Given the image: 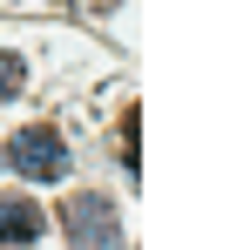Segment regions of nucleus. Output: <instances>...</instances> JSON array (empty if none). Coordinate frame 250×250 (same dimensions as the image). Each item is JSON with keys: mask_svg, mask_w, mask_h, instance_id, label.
<instances>
[{"mask_svg": "<svg viewBox=\"0 0 250 250\" xmlns=\"http://www.w3.org/2000/svg\"><path fill=\"white\" fill-rule=\"evenodd\" d=\"M61 230H68V244L75 250H122V216L108 196H68L61 203Z\"/></svg>", "mask_w": 250, "mask_h": 250, "instance_id": "nucleus-1", "label": "nucleus"}, {"mask_svg": "<svg viewBox=\"0 0 250 250\" xmlns=\"http://www.w3.org/2000/svg\"><path fill=\"white\" fill-rule=\"evenodd\" d=\"M7 163L21 169V176H34V183H61L68 176V142H61V128H21L14 142H7Z\"/></svg>", "mask_w": 250, "mask_h": 250, "instance_id": "nucleus-2", "label": "nucleus"}, {"mask_svg": "<svg viewBox=\"0 0 250 250\" xmlns=\"http://www.w3.org/2000/svg\"><path fill=\"white\" fill-rule=\"evenodd\" d=\"M27 237H41V209L27 196H0V244H27Z\"/></svg>", "mask_w": 250, "mask_h": 250, "instance_id": "nucleus-3", "label": "nucleus"}, {"mask_svg": "<svg viewBox=\"0 0 250 250\" xmlns=\"http://www.w3.org/2000/svg\"><path fill=\"white\" fill-rule=\"evenodd\" d=\"M21 88H27V61H21L14 47H0V102H7V95H21Z\"/></svg>", "mask_w": 250, "mask_h": 250, "instance_id": "nucleus-4", "label": "nucleus"}, {"mask_svg": "<svg viewBox=\"0 0 250 250\" xmlns=\"http://www.w3.org/2000/svg\"><path fill=\"white\" fill-rule=\"evenodd\" d=\"M68 7H82V14H108V7H122V0H68Z\"/></svg>", "mask_w": 250, "mask_h": 250, "instance_id": "nucleus-5", "label": "nucleus"}]
</instances>
